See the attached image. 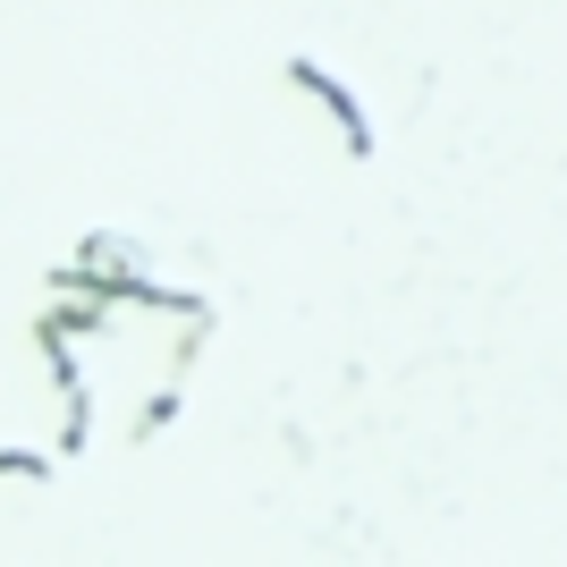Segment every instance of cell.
I'll return each instance as SVG.
<instances>
[{
	"instance_id": "cell-1",
	"label": "cell",
	"mask_w": 567,
	"mask_h": 567,
	"mask_svg": "<svg viewBox=\"0 0 567 567\" xmlns=\"http://www.w3.org/2000/svg\"><path fill=\"white\" fill-rule=\"evenodd\" d=\"M288 85H297L306 102H322V118L339 127V153H348V162H373V111H364V94H355L331 60L297 51V60H288Z\"/></svg>"
},
{
	"instance_id": "cell-2",
	"label": "cell",
	"mask_w": 567,
	"mask_h": 567,
	"mask_svg": "<svg viewBox=\"0 0 567 567\" xmlns=\"http://www.w3.org/2000/svg\"><path fill=\"white\" fill-rule=\"evenodd\" d=\"M51 466H60V457L34 450V441H9V450H0V483H51Z\"/></svg>"
}]
</instances>
